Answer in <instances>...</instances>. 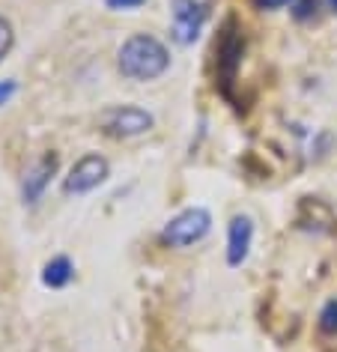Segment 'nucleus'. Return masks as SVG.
<instances>
[{
    "label": "nucleus",
    "instance_id": "nucleus-15",
    "mask_svg": "<svg viewBox=\"0 0 337 352\" xmlns=\"http://www.w3.org/2000/svg\"><path fill=\"white\" fill-rule=\"evenodd\" d=\"M328 3H331V10H334V12H337V0H328Z\"/></svg>",
    "mask_w": 337,
    "mask_h": 352
},
{
    "label": "nucleus",
    "instance_id": "nucleus-10",
    "mask_svg": "<svg viewBox=\"0 0 337 352\" xmlns=\"http://www.w3.org/2000/svg\"><path fill=\"white\" fill-rule=\"evenodd\" d=\"M290 10H292V19L296 21H307L310 15L316 12V0H292Z\"/></svg>",
    "mask_w": 337,
    "mask_h": 352
},
{
    "label": "nucleus",
    "instance_id": "nucleus-12",
    "mask_svg": "<svg viewBox=\"0 0 337 352\" xmlns=\"http://www.w3.org/2000/svg\"><path fill=\"white\" fill-rule=\"evenodd\" d=\"M15 90H19V84L15 81H0V104H6L15 96Z\"/></svg>",
    "mask_w": 337,
    "mask_h": 352
},
{
    "label": "nucleus",
    "instance_id": "nucleus-7",
    "mask_svg": "<svg viewBox=\"0 0 337 352\" xmlns=\"http://www.w3.org/2000/svg\"><path fill=\"white\" fill-rule=\"evenodd\" d=\"M54 170H57V155H45L28 173V179H24V200H28V204H36L39 195L45 191V186L51 182V176H54Z\"/></svg>",
    "mask_w": 337,
    "mask_h": 352
},
{
    "label": "nucleus",
    "instance_id": "nucleus-8",
    "mask_svg": "<svg viewBox=\"0 0 337 352\" xmlns=\"http://www.w3.org/2000/svg\"><path fill=\"white\" fill-rule=\"evenodd\" d=\"M72 272L75 269H72V263H69V257H54L51 263H45V269H42V280H45V287L60 289L72 280Z\"/></svg>",
    "mask_w": 337,
    "mask_h": 352
},
{
    "label": "nucleus",
    "instance_id": "nucleus-6",
    "mask_svg": "<svg viewBox=\"0 0 337 352\" xmlns=\"http://www.w3.org/2000/svg\"><path fill=\"white\" fill-rule=\"evenodd\" d=\"M254 239V224L248 215H236L230 221V236H227V263L230 266H242L248 251H251Z\"/></svg>",
    "mask_w": 337,
    "mask_h": 352
},
{
    "label": "nucleus",
    "instance_id": "nucleus-13",
    "mask_svg": "<svg viewBox=\"0 0 337 352\" xmlns=\"http://www.w3.org/2000/svg\"><path fill=\"white\" fill-rule=\"evenodd\" d=\"M105 3H108L111 10H135V6L146 3V0H105Z\"/></svg>",
    "mask_w": 337,
    "mask_h": 352
},
{
    "label": "nucleus",
    "instance_id": "nucleus-5",
    "mask_svg": "<svg viewBox=\"0 0 337 352\" xmlns=\"http://www.w3.org/2000/svg\"><path fill=\"white\" fill-rule=\"evenodd\" d=\"M203 6L197 0H173V36L176 42L188 45L197 39V33L203 28Z\"/></svg>",
    "mask_w": 337,
    "mask_h": 352
},
{
    "label": "nucleus",
    "instance_id": "nucleus-14",
    "mask_svg": "<svg viewBox=\"0 0 337 352\" xmlns=\"http://www.w3.org/2000/svg\"><path fill=\"white\" fill-rule=\"evenodd\" d=\"M260 10H281V6H292V0H257Z\"/></svg>",
    "mask_w": 337,
    "mask_h": 352
},
{
    "label": "nucleus",
    "instance_id": "nucleus-3",
    "mask_svg": "<svg viewBox=\"0 0 337 352\" xmlns=\"http://www.w3.org/2000/svg\"><path fill=\"white\" fill-rule=\"evenodd\" d=\"M102 129L111 138H135L153 129V113L135 104H122V108H111L102 117Z\"/></svg>",
    "mask_w": 337,
    "mask_h": 352
},
{
    "label": "nucleus",
    "instance_id": "nucleus-9",
    "mask_svg": "<svg viewBox=\"0 0 337 352\" xmlns=\"http://www.w3.org/2000/svg\"><path fill=\"white\" fill-rule=\"evenodd\" d=\"M319 331L323 334H337V298H331L325 307H323V314H319Z\"/></svg>",
    "mask_w": 337,
    "mask_h": 352
},
{
    "label": "nucleus",
    "instance_id": "nucleus-2",
    "mask_svg": "<svg viewBox=\"0 0 337 352\" xmlns=\"http://www.w3.org/2000/svg\"><path fill=\"white\" fill-rule=\"evenodd\" d=\"M209 224L212 218L206 209L194 206V209H185V212H180L176 218H171L164 227V242L173 245V248H188V245L200 242L203 236L209 233Z\"/></svg>",
    "mask_w": 337,
    "mask_h": 352
},
{
    "label": "nucleus",
    "instance_id": "nucleus-1",
    "mask_svg": "<svg viewBox=\"0 0 337 352\" xmlns=\"http://www.w3.org/2000/svg\"><path fill=\"white\" fill-rule=\"evenodd\" d=\"M171 66V54L155 36L138 33L120 48V72L131 81H153Z\"/></svg>",
    "mask_w": 337,
    "mask_h": 352
},
{
    "label": "nucleus",
    "instance_id": "nucleus-11",
    "mask_svg": "<svg viewBox=\"0 0 337 352\" xmlns=\"http://www.w3.org/2000/svg\"><path fill=\"white\" fill-rule=\"evenodd\" d=\"M12 42H15V33H12V24L6 21V19H0V60H3L6 54H10V48H12Z\"/></svg>",
    "mask_w": 337,
    "mask_h": 352
},
{
    "label": "nucleus",
    "instance_id": "nucleus-4",
    "mask_svg": "<svg viewBox=\"0 0 337 352\" xmlns=\"http://www.w3.org/2000/svg\"><path fill=\"white\" fill-rule=\"evenodd\" d=\"M108 179V162L102 155H84L81 162H75V167L69 170L63 191L66 195H87V191L99 188Z\"/></svg>",
    "mask_w": 337,
    "mask_h": 352
}]
</instances>
